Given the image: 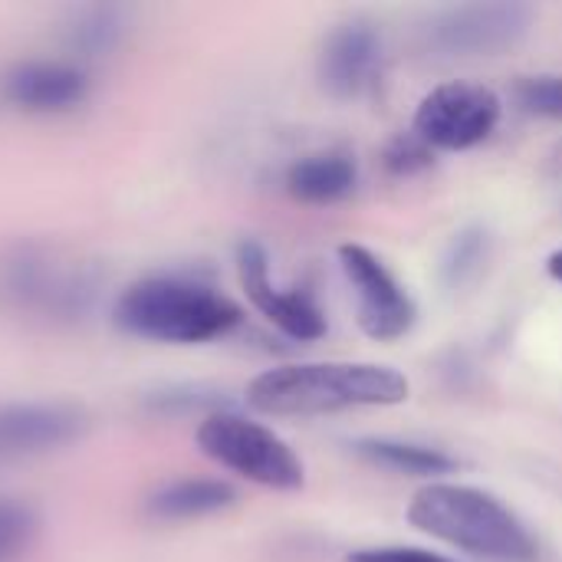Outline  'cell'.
Instances as JSON below:
<instances>
[{
  "mask_svg": "<svg viewBox=\"0 0 562 562\" xmlns=\"http://www.w3.org/2000/svg\"><path fill=\"white\" fill-rule=\"evenodd\" d=\"M237 277H240L247 300L283 336L300 339V342H313L326 336V313L319 310V303L306 290H280L270 280V260L257 240H244L237 247Z\"/></svg>",
  "mask_w": 562,
  "mask_h": 562,
  "instance_id": "9",
  "label": "cell"
},
{
  "mask_svg": "<svg viewBox=\"0 0 562 562\" xmlns=\"http://www.w3.org/2000/svg\"><path fill=\"white\" fill-rule=\"evenodd\" d=\"M342 273L359 303V326L375 342H395L412 333L418 310L408 290L392 277V270L362 244L339 247Z\"/></svg>",
  "mask_w": 562,
  "mask_h": 562,
  "instance_id": "8",
  "label": "cell"
},
{
  "mask_svg": "<svg viewBox=\"0 0 562 562\" xmlns=\"http://www.w3.org/2000/svg\"><path fill=\"white\" fill-rule=\"evenodd\" d=\"M125 33V16L119 7H86L76 13L69 26V46H76L82 56L109 53Z\"/></svg>",
  "mask_w": 562,
  "mask_h": 562,
  "instance_id": "16",
  "label": "cell"
},
{
  "mask_svg": "<svg viewBox=\"0 0 562 562\" xmlns=\"http://www.w3.org/2000/svg\"><path fill=\"white\" fill-rule=\"evenodd\" d=\"M382 69V36L372 23L352 20L329 33L319 53V82L333 99H359Z\"/></svg>",
  "mask_w": 562,
  "mask_h": 562,
  "instance_id": "11",
  "label": "cell"
},
{
  "mask_svg": "<svg viewBox=\"0 0 562 562\" xmlns=\"http://www.w3.org/2000/svg\"><path fill=\"white\" fill-rule=\"evenodd\" d=\"M359 184V165L349 151H316L290 165L286 191L303 204H339Z\"/></svg>",
  "mask_w": 562,
  "mask_h": 562,
  "instance_id": "13",
  "label": "cell"
},
{
  "mask_svg": "<svg viewBox=\"0 0 562 562\" xmlns=\"http://www.w3.org/2000/svg\"><path fill=\"white\" fill-rule=\"evenodd\" d=\"M517 102L524 112L562 122V76H527L517 82Z\"/></svg>",
  "mask_w": 562,
  "mask_h": 562,
  "instance_id": "19",
  "label": "cell"
},
{
  "mask_svg": "<svg viewBox=\"0 0 562 562\" xmlns=\"http://www.w3.org/2000/svg\"><path fill=\"white\" fill-rule=\"evenodd\" d=\"M408 524L461 553L487 562H537L527 524L494 494L468 484H428L408 504Z\"/></svg>",
  "mask_w": 562,
  "mask_h": 562,
  "instance_id": "2",
  "label": "cell"
},
{
  "mask_svg": "<svg viewBox=\"0 0 562 562\" xmlns=\"http://www.w3.org/2000/svg\"><path fill=\"white\" fill-rule=\"evenodd\" d=\"M40 530V517L30 504L0 501V562L20 560Z\"/></svg>",
  "mask_w": 562,
  "mask_h": 562,
  "instance_id": "17",
  "label": "cell"
},
{
  "mask_svg": "<svg viewBox=\"0 0 562 562\" xmlns=\"http://www.w3.org/2000/svg\"><path fill=\"white\" fill-rule=\"evenodd\" d=\"M86 415L63 402H13L0 405V464L56 451L76 441Z\"/></svg>",
  "mask_w": 562,
  "mask_h": 562,
  "instance_id": "10",
  "label": "cell"
},
{
  "mask_svg": "<svg viewBox=\"0 0 562 562\" xmlns=\"http://www.w3.org/2000/svg\"><path fill=\"white\" fill-rule=\"evenodd\" d=\"M122 333L161 346H201L240 326L244 313L221 290L188 277H145L112 310Z\"/></svg>",
  "mask_w": 562,
  "mask_h": 562,
  "instance_id": "3",
  "label": "cell"
},
{
  "mask_svg": "<svg viewBox=\"0 0 562 562\" xmlns=\"http://www.w3.org/2000/svg\"><path fill=\"white\" fill-rule=\"evenodd\" d=\"M356 451L366 461L395 474H408V477H441L454 471V458L428 445H412V441H395V438H366L356 445Z\"/></svg>",
  "mask_w": 562,
  "mask_h": 562,
  "instance_id": "15",
  "label": "cell"
},
{
  "mask_svg": "<svg viewBox=\"0 0 562 562\" xmlns=\"http://www.w3.org/2000/svg\"><path fill=\"white\" fill-rule=\"evenodd\" d=\"M501 112L504 102L491 86L445 82L418 102L412 132L435 151H468L494 135Z\"/></svg>",
  "mask_w": 562,
  "mask_h": 562,
  "instance_id": "6",
  "label": "cell"
},
{
  "mask_svg": "<svg viewBox=\"0 0 562 562\" xmlns=\"http://www.w3.org/2000/svg\"><path fill=\"white\" fill-rule=\"evenodd\" d=\"M349 562H454L448 557H438L431 550H418V547H369V550H356Z\"/></svg>",
  "mask_w": 562,
  "mask_h": 562,
  "instance_id": "21",
  "label": "cell"
},
{
  "mask_svg": "<svg viewBox=\"0 0 562 562\" xmlns=\"http://www.w3.org/2000/svg\"><path fill=\"white\" fill-rule=\"evenodd\" d=\"M3 95L23 112H69L89 95V76L76 63L30 59L7 72Z\"/></svg>",
  "mask_w": 562,
  "mask_h": 562,
  "instance_id": "12",
  "label": "cell"
},
{
  "mask_svg": "<svg viewBox=\"0 0 562 562\" xmlns=\"http://www.w3.org/2000/svg\"><path fill=\"white\" fill-rule=\"evenodd\" d=\"M408 379L379 362H296L257 375L247 405L260 415L310 418L349 408H392L408 402Z\"/></svg>",
  "mask_w": 562,
  "mask_h": 562,
  "instance_id": "1",
  "label": "cell"
},
{
  "mask_svg": "<svg viewBox=\"0 0 562 562\" xmlns=\"http://www.w3.org/2000/svg\"><path fill=\"white\" fill-rule=\"evenodd\" d=\"M435 161V148H428L415 132L408 135H398L389 148H385V168L398 178H408V175H418L425 168H431Z\"/></svg>",
  "mask_w": 562,
  "mask_h": 562,
  "instance_id": "20",
  "label": "cell"
},
{
  "mask_svg": "<svg viewBox=\"0 0 562 562\" xmlns=\"http://www.w3.org/2000/svg\"><path fill=\"white\" fill-rule=\"evenodd\" d=\"M237 494L227 481L217 477H184V481H171L161 491H155L148 497V514L155 520H198V517H211L221 514L227 507H234Z\"/></svg>",
  "mask_w": 562,
  "mask_h": 562,
  "instance_id": "14",
  "label": "cell"
},
{
  "mask_svg": "<svg viewBox=\"0 0 562 562\" xmlns=\"http://www.w3.org/2000/svg\"><path fill=\"white\" fill-rule=\"evenodd\" d=\"M547 270H550V277H553L557 283H562V250H557V254L547 260Z\"/></svg>",
  "mask_w": 562,
  "mask_h": 562,
  "instance_id": "22",
  "label": "cell"
},
{
  "mask_svg": "<svg viewBox=\"0 0 562 562\" xmlns=\"http://www.w3.org/2000/svg\"><path fill=\"white\" fill-rule=\"evenodd\" d=\"M487 257V237L481 231H464L451 240V250L445 257V280L451 286L468 283Z\"/></svg>",
  "mask_w": 562,
  "mask_h": 562,
  "instance_id": "18",
  "label": "cell"
},
{
  "mask_svg": "<svg viewBox=\"0 0 562 562\" xmlns=\"http://www.w3.org/2000/svg\"><path fill=\"white\" fill-rule=\"evenodd\" d=\"M92 277L43 247H16L0 263V296L43 319H79L92 303Z\"/></svg>",
  "mask_w": 562,
  "mask_h": 562,
  "instance_id": "5",
  "label": "cell"
},
{
  "mask_svg": "<svg viewBox=\"0 0 562 562\" xmlns=\"http://www.w3.org/2000/svg\"><path fill=\"white\" fill-rule=\"evenodd\" d=\"M194 441L201 454L250 484L270 491H300L306 484V468L300 454L273 428L254 418L214 412L198 425Z\"/></svg>",
  "mask_w": 562,
  "mask_h": 562,
  "instance_id": "4",
  "label": "cell"
},
{
  "mask_svg": "<svg viewBox=\"0 0 562 562\" xmlns=\"http://www.w3.org/2000/svg\"><path fill=\"white\" fill-rule=\"evenodd\" d=\"M533 26L527 3H458L431 13L425 40L445 56H497L524 43Z\"/></svg>",
  "mask_w": 562,
  "mask_h": 562,
  "instance_id": "7",
  "label": "cell"
}]
</instances>
